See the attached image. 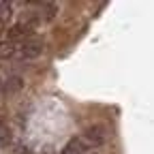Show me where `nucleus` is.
Masks as SVG:
<instances>
[{
    "label": "nucleus",
    "mask_w": 154,
    "mask_h": 154,
    "mask_svg": "<svg viewBox=\"0 0 154 154\" xmlns=\"http://www.w3.org/2000/svg\"><path fill=\"white\" fill-rule=\"evenodd\" d=\"M82 139L88 143V148H99V146H103L105 139H107V131H105V126H101V124L88 126V128L84 131V135H82Z\"/></svg>",
    "instance_id": "nucleus-2"
},
{
    "label": "nucleus",
    "mask_w": 154,
    "mask_h": 154,
    "mask_svg": "<svg viewBox=\"0 0 154 154\" xmlns=\"http://www.w3.org/2000/svg\"><path fill=\"white\" fill-rule=\"evenodd\" d=\"M38 17L43 19V22H49V19H54L56 17V13H58V5H54V2H41L38 5Z\"/></svg>",
    "instance_id": "nucleus-5"
},
{
    "label": "nucleus",
    "mask_w": 154,
    "mask_h": 154,
    "mask_svg": "<svg viewBox=\"0 0 154 154\" xmlns=\"http://www.w3.org/2000/svg\"><path fill=\"white\" fill-rule=\"evenodd\" d=\"M88 152H90V148H88V143H86L82 137L71 139V141L62 148V154H88Z\"/></svg>",
    "instance_id": "nucleus-3"
},
{
    "label": "nucleus",
    "mask_w": 154,
    "mask_h": 154,
    "mask_svg": "<svg viewBox=\"0 0 154 154\" xmlns=\"http://www.w3.org/2000/svg\"><path fill=\"white\" fill-rule=\"evenodd\" d=\"M13 15V5L11 2H0V22H7Z\"/></svg>",
    "instance_id": "nucleus-8"
},
{
    "label": "nucleus",
    "mask_w": 154,
    "mask_h": 154,
    "mask_svg": "<svg viewBox=\"0 0 154 154\" xmlns=\"http://www.w3.org/2000/svg\"><path fill=\"white\" fill-rule=\"evenodd\" d=\"M43 41L36 36H28L22 41V45H19V56L24 58V60H34V58H38L43 54Z\"/></svg>",
    "instance_id": "nucleus-1"
},
{
    "label": "nucleus",
    "mask_w": 154,
    "mask_h": 154,
    "mask_svg": "<svg viewBox=\"0 0 154 154\" xmlns=\"http://www.w3.org/2000/svg\"><path fill=\"white\" fill-rule=\"evenodd\" d=\"M13 54H15V43H11V41L0 43V58H11Z\"/></svg>",
    "instance_id": "nucleus-7"
},
{
    "label": "nucleus",
    "mask_w": 154,
    "mask_h": 154,
    "mask_svg": "<svg viewBox=\"0 0 154 154\" xmlns=\"http://www.w3.org/2000/svg\"><path fill=\"white\" fill-rule=\"evenodd\" d=\"M11 141H13L11 126H9L7 122H2V120H0V148H7V146H11Z\"/></svg>",
    "instance_id": "nucleus-6"
},
{
    "label": "nucleus",
    "mask_w": 154,
    "mask_h": 154,
    "mask_svg": "<svg viewBox=\"0 0 154 154\" xmlns=\"http://www.w3.org/2000/svg\"><path fill=\"white\" fill-rule=\"evenodd\" d=\"M32 36V28L28 24H15L11 30H9V41H24V38Z\"/></svg>",
    "instance_id": "nucleus-4"
}]
</instances>
